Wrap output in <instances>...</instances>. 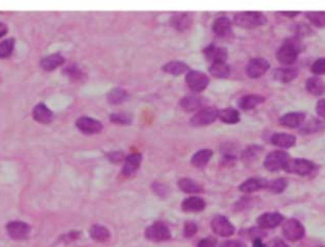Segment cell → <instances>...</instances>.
I'll use <instances>...</instances> for the list:
<instances>
[{"label": "cell", "instance_id": "1", "mask_svg": "<svg viewBox=\"0 0 325 247\" xmlns=\"http://www.w3.org/2000/svg\"><path fill=\"white\" fill-rule=\"evenodd\" d=\"M237 26L243 28H256L266 23V18L259 12H242L236 14L233 19Z\"/></svg>", "mask_w": 325, "mask_h": 247}, {"label": "cell", "instance_id": "2", "mask_svg": "<svg viewBox=\"0 0 325 247\" xmlns=\"http://www.w3.org/2000/svg\"><path fill=\"white\" fill-rule=\"evenodd\" d=\"M289 161H290V157L288 153L284 152V151H281V150L274 151V152L269 153L265 157L264 166H265V169L268 171L276 172V171L284 169Z\"/></svg>", "mask_w": 325, "mask_h": 247}, {"label": "cell", "instance_id": "3", "mask_svg": "<svg viewBox=\"0 0 325 247\" xmlns=\"http://www.w3.org/2000/svg\"><path fill=\"white\" fill-rule=\"evenodd\" d=\"M145 236L150 241L162 242L170 240L171 233L170 229L166 227L163 222H154L153 225L147 228Z\"/></svg>", "mask_w": 325, "mask_h": 247}, {"label": "cell", "instance_id": "4", "mask_svg": "<svg viewBox=\"0 0 325 247\" xmlns=\"http://www.w3.org/2000/svg\"><path fill=\"white\" fill-rule=\"evenodd\" d=\"M284 170L288 173L300 175V176H307V175L311 174L315 170V165L312 162L308 161V159L295 158L290 159Z\"/></svg>", "mask_w": 325, "mask_h": 247}, {"label": "cell", "instance_id": "5", "mask_svg": "<svg viewBox=\"0 0 325 247\" xmlns=\"http://www.w3.org/2000/svg\"><path fill=\"white\" fill-rule=\"evenodd\" d=\"M186 83L191 90L195 92H200L207 88L210 80L207 75H204L201 71L198 70H190L186 75Z\"/></svg>", "mask_w": 325, "mask_h": 247}, {"label": "cell", "instance_id": "6", "mask_svg": "<svg viewBox=\"0 0 325 247\" xmlns=\"http://www.w3.org/2000/svg\"><path fill=\"white\" fill-rule=\"evenodd\" d=\"M282 230L285 238L292 242L300 240L305 235V229L303 225L294 218H290L285 221Z\"/></svg>", "mask_w": 325, "mask_h": 247}, {"label": "cell", "instance_id": "7", "mask_svg": "<svg viewBox=\"0 0 325 247\" xmlns=\"http://www.w3.org/2000/svg\"><path fill=\"white\" fill-rule=\"evenodd\" d=\"M219 115V111L216 108H204L201 109V111L193 115V117L190 120V123H191L193 126H204V125H209L213 123L216 120L217 117Z\"/></svg>", "mask_w": 325, "mask_h": 247}, {"label": "cell", "instance_id": "8", "mask_svg": "<svg viewBox=\"0 0 325 247\" xmlns=\"http://www.w3.org/2000/svg\"><path fill=\"white\" fill-rule=\"evenodd\" d=\"M211 227L214 233L221 237H229L234 233V227L232 225V222L222 215H216L212 219Z\"/></svg>", "mask_w": 325, "mask_h": 247}, {"label": "cell", "instance_id": "9", "mask_svg": "<svg viewBox=\"0 0 325 247\" xmlns=\"http://www.w3.org/2000/svg\"><path fill=\"white\" fill-rule=\"evenodd\" d=\"M30 226L23 221H11L6 225L7 234L14 240H22L28 237L30 233Z\"/></svg>", "mask_w": 325, "mask_h": 247}, {"label": "cell", "instance_id": "10", "mask_svg": "<svg viewBox=\"0 0 325 247\" xmlns=\"http://www.w3.org/2000/svg\"><path fill=\"white\" fill-rule=\"evenodd\" d=\"M269 67V63L264 58H253L249 61L247 68V75L252 79H257L261 76H263Z\"/></svg>", "mask_w": 325, "mask_h": 247}, {"label": "cell", "instance_id": "11", "mask_svg": "<svg viewBox=\"0 0 325 247\" xmlns=\"http://www.w3.org/2000/svg\"><path fill=\"white\" fill-rule=\"evenodd\" d=\"M76 125L82 132L87 134L98 133L102 131V127H104L99 121L95 120V119L90 117L78 118L76 122Z\"/></svg>", "mask_w": 325, "mask_h": 247}, {"label": "cell", "instance_id": "12", "mask_svg": "<svg viewBox=\"0 0 325 247\" xmlns=\"http://www.w3.org/2000/svg\"><path fill=\"white\" fill-rule=\"evenodd\" d=\"M298 51H296L294 48L290 46L289 44L285 43L277 53V59L284 66H290L293 65L297 59Z\"/></svg>", "mask_w": 325, "mask_h": 247}, {"label": "cell", "instance_id": "13", "mask_svg": "<svg viewBox=\"0 0 325 247\" xmlns=\"http://www.w3.org/2000/svg\"><path fill=\"white\" fill-rule=\"evenodd\" d=\"M283 219V215L278 212L263 213L257 218V225L263 229H273L281 225Z\"/></svg>", "mask_w": 325, "mask_h": 247}, {"label": "cell", "instance_id": "14", "mask_svg": "<svg viewBox=\"0 0 325 247\" xmlns=\"http://www.w3.org/2000/svg\"><path fill=\"white\" fill-rule=\"evenodd\" d=\"M205 57L210 60L212 63H219L225 62L227 59V50L225 48L217 47V46H210L207 47L203 51Z\"/></svg>", "mask_w": 325, "mask_h": 247}, {"label": "cell", "instance_id": "15", "mask_svg": "<svg viewBox=\"0 0 325 247\" xmlns=\"http://www.w3.org/2000/svg\"><path fill=\"white\" fill-rule=\"evenodd\" d=\"M306 116L304 113H299V112H292V113H287L283 115L280 119L279 122L281 125L290 127V129H294V127H298L302 125L305 121Z\"/></svg>", "mask_w": 325, "mask_h": 247}, {"label": "cell", "instance_id": "16", "mask_svg": "<svg viewBox=\"0 0 325 247\" xmlns=\"http://www.w3.org/2000/svg\"><path fill=\"white\" fill-rule=\"evenodd\" d=\"M34 120L41 123H49L53 119V112L44 103H38L32 111Z\"/></svg>", "mask_w": 325, "mask_h": 247}, {"label": "cell", "instance_id": "17", "mask_svg": "<svg viewBox=\"0 0 325 247\" xmlns=\"http://www.w3.org/2000/svg\"><path fill=\"white\" fill-rule=\"evenodd\" d=\"M141 162V155L139 153H132L128 155L125 159L124 166L122 173L125 176H130L133 173H136L137 170L139 168V165Z\"/></svg>", "mask_w": 325, "mask_h": 247}, {"label": "cell", "instance_id": "18", "mask_svg": "<svg viewBox=\"0 0 325 247\" xmlns=\"http://www.w3.org/2000/svg\"><path fill=\"white\" fill-rule=\"evenodd\" d=\"M267 183L268 182L263 179L251 178V179L246 180L244 183H242V184L240 185V190L246 194L254 193V191L267 187Z\"/></svg>", "mask_w": 325, "mask_h": 247}, {"label": "cell", "instance_id": "19", "mask_svg": "<svg viewBox=\"0 0 325 247\" xmlns=\"http://www.w3.org/2000/svg\"><path fill=\"white\" fill-rule=\"evenodd\" d=\"M213 31L218 36H226L232 31V22L227 17H220L213 24Z\"/></svg>", "mask_w": 325, "mask_h": 247}, {"label": "cell", "instance_id": "20", "mask_svg": "<svg viewBox=\"0 0 325 247\" xmlns=\"http://www.w3.org/2000/svg\"><path fill=\"white\" fill-rule=\"evenodd\" d=\"M205 208V202L201 198H188L182 204V209L186 212H201Z\"/></svg>", "mask_w": 325, "mask_h": 247}, {"label": "cell", "instance_id": "21", "mask_svg": "<svg viewBox=\"0 0 325 247\" xmlns=\"http://www.w3.org/2000/svg\"><path fill=\"white\" fill-rule=\"evenodd\" d=\"M271 142L275 146H278L281 148H290L295 144L296 139L294 135L288 133H275Z\"/></svg>", "mask_w": 325, "mask_h": 247}, {"label": "cell", "instance_id": "22", "mask_svg": "<svg viewBox=\"0 0 325 247\" xmlns=\"http://www.w3.org/2000/svg\"><path fill=\"white\" fill-rule=\"evenodd\" d=\"M63 63H64V57H63L61 54L56 53V54H52V55H49V56L45 57L41 61V66L45 70L51 71V70H54L55 68H57L58 66H62Z\"/></svg>", "mask_w": 325, "mask_h": 247}, {"label": "cell", "instance_id": "23", "mask_svg": "<svg viewBox=\"0 0 325 247\" xmlns=\"http://www.w3.org/2000/svg\"><path fill=\"white\" fill-rule=\"evenodd\" d=\"M297 77V70L292 67H281L277 68L274 71V78L277 81H280L283 83L291 82Z\"/></svg>", "mask_w": 325, "mask_h": 247}, {"label": "cell", "instance_id": "24", "mask_svg": "<svg viewBox=\"0 0 325 247\" xmlns=\"http://www.w3.org/2000/svg\"><path fill=\"white\" fill-rule=\"evenodd\" d=\"M306 88L313 95H321L325 92V83L318 77H312L307 80Z\"/></svg>", "mask_w": 325, "mask_h": 247}, {"label": "cell", "instance_id": "25", "mask_svg": "<svg viewBox=\"0 0 325 247\" xmlns=\"http://www.w3.org/2000/svg\"><path fill=\"white\" fill-rule=\"evenodd\" d=\"M264 101V98L260 97V95H246L239 100V106L243 110H251L257 107L260 103Z\"/></svg>", "mask_w": 325, "mask_h": 247}, {"label": "cell", "instance_id": "26", "mask_svg": "<svg viewBox=\"0 0 325 247\" xmlns=\"http://www.w3.org/2000/svg\"><path fill=\"white\" fill-rule=\"evenodd\" d=\"M213 155V151L211 149H202L197 151V152L192 156L191 163L196 168H201L209 163Z\"/></svg>", "mask_w": 325, "mask_h": 247}, {"label": "cell", "instance_id": "27", "mask_svg": "<svg viewBox=\"0 0 325 247\" xmlns=\"http://www.w3.org/2000/svg\"><path fill=\"white\" fill-rule=\"evenodd\" d=\"M178 186L182 191H184V193L187 194H198L202 191V187L198 184V183L189 178H183L179 180Z\"/></svg>", "mask_w": 325, "mask_h": 247}, {"label": "cell", "instance_id": "28", "mask_svg": "<svg viewBox=\"0 0 325 247\" xmlns=\"http://www.w3.org/2000/svg\"><path fill=\"white\" fill-rule=\"evenodd\" d=\"M218 117L222 121L228 124H235L240 121V114L233 108H226L219 111Z\"/></svg>", "mask_w": 325, "mask_h": 247}, {"label": "cell", "instance_id": "29", "mask_svg": "<svg viewBox=\"0 0 325 247\" xmlns=\"http://www.w3.org/2000/svg\"><path fill=\"white\" fill-rule=\"evenodd\" d=\"M162 69L165 71V73L178 76L181 74H184L185 71L188 70V66L186 63L182 62V61H170L168 62L166 65L162 67Z\"/></svg>", "mask_w": 325, "mask_h": 247}, {"label": "cell", "instance_id": "30", "mask_svg": "<svg viewBox=\"0 0 325 247\" xmlns=\"http://www.w3.org/2000/svg\"><path fill=\"white\" fill-rule=\"evenodd\" d=\"M90 236L95 241L105 242L109 238V231L100 225H94L90 229Z\"/></svg>", "mask_w": 325, "mask_h": 247}, {"label": "cell", "instance_id": "31", "mask_svg": "<svg viewBox=\"0 0 325 247\" xmlns=\"http://www.w3.org/2000/svg\"><path fill=\"white\" fill-rule=\"evenodd\" d=\"M201 103L202 101L201 98L194 97V95H189V97H185L181 100L180 105L182 109H184L187 112H192V111H195L201 107Z\"/></svg>", "mask_w": 325, "mask_h": 247}, {"label": "cell", "instance_id": "32", "mask_svg": "<svg viewBox=\"0 0 325 247\" xmlns=\"http://www.w3.org/2000/svg\"><path fill=\"white\" fill-rule=\"evenodd\" d=\"M210 73L216 78L224 79L229 76L231 69L229 66L226 65L225 62H219V63H213L212 66L210 67Z\"/></svg>", "mask_w": 325, "mask_h": 247}, {"label": "cell", "instance_id": "33", "mask_svg": "<svg viewBox=\"0 0 325 247\" xmlns=\"http://www.w3.org/2000/svg\"><path fill=\"white\" fill-rule=\"evenodd\" d=\"M127 99V92L121 88H115L112 89L108 94V100L113 103V105H118L126 100Z\"/></svg>", "mask_w": 325, "mask_h": 247}, {"label": "cell", "instance_id": "34", "mask_svg": "<svg viewBox=\"0 0 325 247\" xmlns=\"http://www.w3.org/2000/svg\"><path fill=\"white\" fill-rule=\"evenodd\" d=\"M190 24H191V19H190L189 15L187 14H181L178 16H174L172 19V25L181 31L187 29L190 26Z\"/></svg>", "mask_w": 325, "mask_h": 247}, {"label": "cell", "instance_id": "35", "mask_svg": "<svg viewBox=\"0 0 325 247\" xmlns=\"http://www.w3.org/2000/svg\"><path fill=\"white\" fill-rule=\"evenodd\" d=\"M307 18L316 27H325V12L307 13Z\"/></svg>", "mask_w": 325, "mask_h": 247}, {"label": "cell", "instance_id": "36", "mask_svg": "<svg viewBox=\"0 0 325 247\" xmlns=\"http://www.w3.org/2000/svg\"><path fill=\"white\" fill-rule=\"evenodd\" d=\"M15 47V39L9 38L0 43V58H6L13 53Z\"/></svg>", "mask_w": 325, "mask_h": 247}, {"label": "cell", "instance_id": "37", "mask_svg": "<svg viewBox=\"0 0 325 247\" xmlns=\"http://www.w3.org/2000/svg\"><path fill=\"white\" fill-rule=\"evenodd\" d=\"M287 186V182L285 179H277L267 183V188L275 194H280L285 190Z\"/></svg>", "mask_w": 325, "mask_h": 247}, {"label": "cell", "instance_id": "38", "mask_svg": "<svg viewBox=\"0 0 325 247\" xmlns=\"http://www.w3.org/2000/svg\"><path fill=\"white\" fill-rule=\"evenodd\" d=\"M261 152V148L257 146H253V147H248L244 151L243 153V159L245 162H251L253 159L256 158L259 153Z\"/></svg>", "mask_w": 325, "mask_h": 247}, {"label": "cell", "instance_id": "39", "mask_svg": "<svg viewBox=\"0 0 325 247\" xmlns=\"http://www.w3.org/2000/svg\"><path fill=\"white\" fill-rule=\"evenodd\" d=\"M312 73L315 75H323L325 74V58L317 59L311 67Z\"/></svg>", "mask_w": 325, "mask_h": 247}, {"label": "cell", "instance_id": "40", "mask_svg": "<svg viewBox=\"0 0 325 247\" xmlns=\"http://www.w3.org/2000/svg\"><path fill=\"white\" fill-rule=\"evenodd\" d=\"M197 233V226L193 221H187L184 228L185 237H192Z\"/></svg>", "mask_w": 325, "mask_h": 247}, {"label": "cell", "instance_id": "41", "mask_svg": "<svg viewBox=\"0 0 325 247\" xmlns=\"http://www.w3.org/2000/svg\"><path fill=\"white\" fill-rule=\"evenodd\" d=\"M216 245H217L216 239L212 238V237H208L198 242L197 247H216Z\"/></svg>", "mask_w": 325, "mask_h": 247}, {"label": "cell", "instance_id": "42", "mask_svg": "<svg viewBox=\"0 0 325 247\" xmlns=\"http://www.w3.org/2000/svg\"><path fill=\"white\" fill-rule=\"evenodd\" d=\"M110 120L116 123L125 124V123H128L130 119L127 115H124V114H113L112 116H110Z\"/></svg>", "mask_w": 325, "mask_h": 247}, {"label": "cell", "instance_id": "43", "mask_svg": "<svg viewBox=\"0 0 325 247\" xmlns=\"http://www.w3.org/2000/svg\"><path fill=\"white\" fill-rule=\"evenodd\" d=\"M65 73L67 76L73 79H80L82 77V71L77 66H69L68 68H66Z\"/></svg>", "mask_w": 325, "mask_h": 247}, {"label": "cell", "instance_id": "44", "mask_svg": "<svg viewBox=\"0 0 325 247\" xmlns=\"http://www.w3.org/2000/svg\"><path fill=\"white\" fill-rule=\"evenodd\" d=\"M220 247H247V246L240 240H228L222 243Z\"/></svg>", "mask_w": 325, "mask_h": 247}, {"label": "cell", "instance_id": "45", "mask_svg": "<svg viewBox=\"0 0 325 247\" xmlns=\"http://www.w3.org/2000/svg\"><path fill=\"white\" fill-rule=\"evenodd\" d=\"M316 112L319 116L325 119V99H321L316 105Z\"/></svg>", "mask_w": 325, "mask_h": 247}, {"label": "cell", "instance_id": "46", "mask_svg": "<svg viewBox=\"0 0 325 247\" xmlns=\"http://www.w3.org/2000/svg\"><path fill=\"white\" fill-rule=\"evenodd\" d=\"M108 157L109 158V161L113 162V163H120V162L123 161V158H124L123 153L117 152V151H116V152H112V153L108 154Z\"/></svg>", "mask_w": 325, "mask_h": 247}, {"label": "cell", "instance_id": "47", "mask_svg": "<svg viewBox=\"0 0 325 247\" xmlns=\"http://www.w3.org/2000/svg\"><path fill=\"white\" fill-rule=\"evenodd\" d=\"M296 33L300 35H308L310 34V33H312V30L310 29V27L305 25V24H299V25H297Z\"/></svg>", "mask_w": 325, "mask_h": 247}, {"label": "cell", "instance_id": "48", "mask_svg": "<svg viewBox=\"0 0 325 247\" xmlns=\"http://www.w3.org/2000/svg\"><path fill=\"white\" fill-rule=\"evenodd\" d=\"M269 246L271 247H289L283 240H281V239H274L273 241L269 242Z\"/></svg>", "mask_w": 325, "mask_h": 247}, {"label": "cell", "instance_id": "49", "mask_svg": "<svg viewBox=\"0 0 325 247\" xmlns=\"http://www.w3.org/2000/svg\"><path fill=\"white\" fill-rule=\"evenodd\" d=\"M7 33V27L5 24L0 22V37H2L3 35H5V33Z\"/></svg>", "mask_w": 325, "mask_h": 247}, {"label": "cell", "instance_id": "50", "mask_svg": "<svg viewBox=\"0 0 325 247\" xmlns=\"http://www.w3.org/2000/svg\"><path fill=\"white\" fill-rule=\"evenodd\" d=\"M253 247H265V246L259 238H255L254 242H253Z\"/></svg>", "mask_w": 325, "mask_h": 247}, {"label": "cell", "instance_id": "51", "mask_svg": "<svg viewBox=\"0 0 325 247\" xmlns=\"http://www.w3.org/2000/svg\"><path fill=\"white\" fill-rule=\"evenodd\" d=\"M281 14L287 16V17L293 18V17H295V16H297L299 14V12H281Z\"/></svg>", "mask_w": 325, "mask_h": 247}]
</instances>
